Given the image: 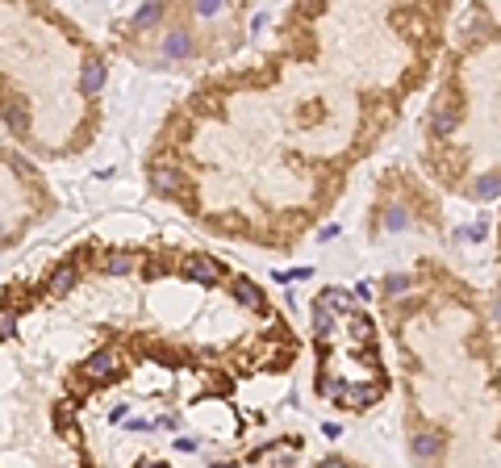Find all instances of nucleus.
Returning a JSON list of instances; mask_svg holds the SVG:
<instances>
[{"label": "nucleus", "instance_id": "obj_3", "mask_svg": "<svg viewBox=\"0 0 501 468\" xmlns=\"http://www.w3.org/2000/svg\"><path fill=\"white\" fill-rule=\"evenodd\" d=\"M151 184L159 193H180L184 188V172L176 163H159V167H151Z\"/></svg>", "mask_w": 501, "mask_h": 468}, {"label": "nucleus", "instance_id": "obj_1", "mask_svg": "<svg viewBox=\"0 0 501 468\" xmlns=\"http://www.w3.org/2000/svg\"><path fill=\"white\" fill-rule=\"evenodd\" d=\"M180 272H184L188 280H196V285H217V280H222V264H213V259H205V255H184V259H180Z\"/></svg>", "mask_w": 501, "mask_h": 468}, {"label": "nucleus", "instance_id": "obj_16", "mask_svg": "<svg viewBox=\"0 0 501 468\" xmlns=\"http://www.w3.org/2000/svg\"><path fill=\"white\" fill-rule=\"evenodd\" d=\"M385 226H389V230H406V226H410V213H406L401 205H389V213H385Z\"/></svg>", "mask_w": 501, "mask_h": 468}, {"label": "nucleus", "instance_id": "obj_8", "mask_svg": "<svg viewBox=\"0 0 501 468\" xmlns=\"http://www.w3.org/2000/svg\"><path fill=\"white\" fill-rule=\"evenodd\" d=\"M318 305H322V310H330V314H347V318L355 314V310H351V293H343V289H326Z\"/></svg>", "mask_w": 501, "mask_h": 468}, {"label": "nucleus", "instance_id": "obj_18", "mask_svg": "<svg viewBox=\"0 0 501 468\" xmlns=\"http://www.w3.org/2000/svg\"><path fill=\"white\" fill-rule=\"evenodd\" d=\"M410 289V276L406 272H393V276H385V293L393 297V293H406Z\"/></svg>", "mask_w": 501, "mask_h": 468}, {"label": "nucleus", "instance_id": "obj_7", "mask_svg": "<svg viewBox=\"0 0 501 468\" xmlns=\"http://www.w3.org/2000/svg\"><path fill=\"white\" fill-rule=\"evenodd\" d=\"M472 197H477V201H493V197H501V176L498 172L477 176V180H472Z\"/></svg>", "mask_w": 501, "mask_h": 468}, {"label": "nucleus", "instance_id": "obj_6", "mask_svg": "<svg viewBox=\"0 0 501 468\" xmlns=\"http://www.w3.org/2000/svg\"><path fill=\"white\" fill-rule=\"evenodd\" d=\"M410 448H414V456H418V460H435V456L443 452V439H439L435 431H422V435H414V444H410Z\"/></svg>", "mask_w": 501, "mask_h": 468}, {"label": "nucleus", "instance_id": "obj_9", "mask_svg": "<svg viewBox=\"0 0 501 468\" xmlns=\"http://www.w3.org/2000/svg\"><path fill=\"white\" fill-rule=\"evenodd\" d=\"M234 301H238L242 310H259V305H263V293H259L251 280H234Z\"/></svg>", "mask_w": 501, "mask_h": 468}, {"label": "nucleus", "instance_id": "obj_5", "mask_svg": "<svg viewBox=\"0 0 501 468\" xmlns=\"http://www.w3.org/2000/svg\"><path fill=\"white\" fill-rule=\"evenodd\" d=\"M138 268V255L134 251H109L105 255V272L109 276H125V272H134Z\"/></svg>", "mask_w": 501, "mask_h": 468}, {"label": "nucleus", "instance_id": "obj_4", "mask_svg": "<svg viewBox=\"0 0 501 468\" xmlns=\"http://www.w3.org/2000/svg\"><path fill=\"white\" fill-rule=\"evenodd\" d=\"M75 280H79V272H75L71 264H63V268H54V272H50L46 293H50V297H67V293L75 289Z\"/></svg>", "mask_w": 501, "mask_h": 468}, {"label": "nucleus", "instance_id": "obj_10", "mask_svg": "<svg viewBox=\"0 0 501 468\" xmlns=\"http://www.w3.org/2000/svg\"><path fill=\"white\" fill-rule=\"evenodd\" d=\"M334 331H339L334 314H330V310H322V305L314 301V335H318V339H334Z\"/></svg>", "mask_w": 501, "mask_h": 468}, {"label": "nucleus", "instance_id": "obj_12", "mask_svg": "<svg viewBox=\"0 0 501 468\" xmlns=\"http://www.w3.org/2000/svg\"><path fill=\"white\" fill-rule=\"evenodd\" d=\"M100 84H105V67L96 63V59H88V67H84V80H79V88L92 96V92H100Z\"/></svg>", "mask_w": 501, "mask_h": 468}, {"label": "nucleus", "instance_id": "obj_17", "mask_svg": "<svg viewBox=\"0 0 501 468\" xmlns=\"http://www.w3.org/2000/svg\"><path fill=\"white\" fill-rule=\"evenodd\" d=\"M159 17H163V8H159V4H142V8H138V17H134V25H155Z\"/></svg>", "mask_w": 501, "mask_h": 468}, {"label": "nucleus", "instance_id": "obj_11", "mask_svg": "<svg viewBox=\"0 0 501 468\" xmlns=\"http://www.w3.org/2000/svg\"><path fill=\"white\" fill-rule=\"evenodd\" d=\"M163 54H167V59H188V54H192V42H188V33H167V42H163Z\"/></svg>", "mask_w": 501, "mask_h": 468}, {"label": "nucleus", "instance_id": "obj_21", "mask_svg": "<svg viewBox=\"0 0 501 468\" xmlns=\"http://www.w3.org/2000/svg\"><path fill=\"white\" fill-rule=\"evenodd\" d=\"M213 468H234V465H213Z\"/></svg>", "mask_w": 501, "mask_h": 468}, {"label": "nucleus", "instance_id": "obj_13", "mask_svg": "<svg viewBox=\"0 0 501 468\" xmlns=\"http://www.w3.org/2000/svg\"><path fill=\"white\" fill-rule=\"evenodd\" d=\"M347 331L355 335V343H372V339H376V326H372L364 314H351V318H347Z\"/></svg>", "mask_w": 501, "mask_h": 468}, {"label": "nucleus", "instance_id": "obj_22", "mask_svg": "<svg viewBox=\"0 0 501 468\" xmlns=\"http://www.w3.org/2000/svg\"><path fill=\"white\" fill-rule=\"evenodd\" d=\"M155 468H159V465H155Z\"/></svg>", "mask_w": 501, "mask_h": 468}, {"label": "nucleus", "instance_id": "obj_2", "mask_svg": "<svg viewBox=\"0 0 501 468\" xmlns=\"http://www.w3.org/2000/svg\"><path fill=\"white\" fill-rule=\"evenodd\" d=\"M84 372H88L92 381H113V377L121 372V360H117L113 347H100V352H92V356L84 360Z\"/></svg>", "mask_w": 501, "mask_h": 468}, {"label": "nucleus", "instance_id": "obj_15", "mask_svg": "<svg viewBox=\"0 0 501 468\" xmlns=\"http://www.w3.org/2000/svg\"><path fill=\"white\" fill-rule=\"evenodd\" d=\"M17 326H21V322H17V310H0V343H4V339H17Z\"/></svg>", "mask_w": 501, "mask_h": 468}, {"label": "nucleus", "instance_id": "obj_19", "mask_svg": "<svg viewBox=\"0 0 501 468\" xmlns=\"http://www.w3.org/2000/svg\"><path fill=\"white\" fill-rule=\"evenodd\" d=\"M318 468H347V465H343V460H334V456H330V460H322V465H318Z\"/></svg>", "mask_w": 501, "mask_h": 468}, {"label": "nucleus", "instance_id": "obj_20", "mask_svg": "<svg viewBox=\"0 0 501 468\" xmlns=\"http://www.w3.org/2000/svg\"><path fill=\"white\" fill-rule=\"evenodd\" d=\"M493 318H498V322H501V297H498V301H493Z\"/></svg>", "mask_w": 501, "mask_h": 468}, {"label": "nucleus", "instance_id": "obj_14", "mask_svg": "<svg viewBox=\"0 0 501 468\" xmlns=\"http://www.w3.org/2000/svg\"><path fill=\"white\" fill-rule=\"evenodd\" d=\"M456 121H460V117H456V109H439V113H435V121H431L435 138H447V134L456 130Z\"/></svg>", "mask_w": 501, "mask_h": 468}]
</instances>
